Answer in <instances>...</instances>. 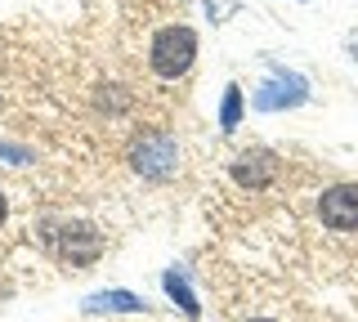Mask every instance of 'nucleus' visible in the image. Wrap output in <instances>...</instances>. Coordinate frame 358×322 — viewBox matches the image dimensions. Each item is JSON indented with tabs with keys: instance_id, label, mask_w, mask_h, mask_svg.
Here are the masks:
<instances>
[{
	"instance_id": "nucleus-1",
	"label": "nucleus",
	"mask_w": 358,
	"mask_h": 322,
	"mask_svg": "<svg viewBox=\"0 0 358 322\" xmlns=\"http://www.w3.org/2000/svg\"><path fill=\"white\" fill-rule=\"evenodd\" d=\"M193 59H197V31L193 27H162L152 36V45H148V63H152V72L162 76V81H179L188 68H193Z\"/></svg>"
},
{
	"instance_id": "nucleus-2",
	"label": "nucleus",
	"mask_w": 358,
	"mask_h": 322,
	"mask_svg": "<svg viewBox=\"0 0 358 322\" xmlns=\"http://www.w3.org/2000/svg\"><path fill=\"white\" fill-rule=\"evenodd\" d=\"M130 166L139 175H148V180H166V175H175V166H179V143L171 135H143L130 148Z\"/></svg>"
},
{
	"instance_id": "nucleus-3",
	"label": "nucleus",
	"mask_w": 358,
	"mask_h": 322,
	"mask_svg": "<svg viewBox=\"0 0 358 322\" xmlns=\"http://www.w3.org/2000/svg\"><path fill=\"white\" fill-rule=\"evenodd\" d=\"M305 98H309V81H305V76L273 68V76H268L260 90H255L251 103L260 108V112H278V108H300Z\"/></svg>"
},
{
	"instance_id": "nucleus-4",
	"label": "nucleus",
	"mask_w": 358,
	"mask_h": 322,
	"mask_svg": "<svg viewBox=\"0 0 358 322\" xmlns=\"http://www.w3.org/2000/svg\"><path fill=\"white\" fill-rule=\"evenodd\" d=\"M318 219L336 233L358 228V184H336L318 197Z\"/></svg>"
},
{
	"instance_id": "nucleus-5",
	"label": "nucleus",
	"mask_w": 358,
	"mask_h": 322,
	"mask_svg": "<svg viewBox=\"0 0 358 322\" xmlns=\"http://www.w3.org/2000/svg\"><path fill=\"white\" fill-rule=\"evenodd\" d=\"M54 247H59L63 260L72 264H90L103 255V233L90 228V224H63L59 233H54Z\"/></svg>"
},
{
	"instance_id": "nucleus-6",
	"label": "nucleus",
	"mask_w": 358,
	"mask_h": 322,
	"mask_svg": "<svg viewBox=\"0 0 358 322\" xmlns=\"http://www.w3.org/2000/svg\"><path fill=\"white\" fill-rule=\"evenodd\" d=\"M233 175H238L242 188H264L278 175V161H273V152H242L233 161Z\"/></svg>"
},
{
	"instance_id": "nucleus-7",
	"label": "nucleus",
	"mask_w": 358,
	"mask_h": 322,
	"mask_svg": "<svg viewBox=\"0 0 358 322\" xmlns=\"http://www.w3.org/2000/svg\"><path fill=\"white\" fill-rule=\"evenodd\" d=\"M85 309L90 314H139L143 295H134V291H99V295L85 300Z\"/></svg>"
},
{
	"instance_id": "nucleus-8",
	"label": "nucleus",
	"mask_w": 358,
	"mask_h": 322,
	"mask_svg": "<svg viewBox=\"0 0 358 322\" xmlns=\"http://www.w3.org/2000/svg\"><path fill=\"white\" fill-rule=\"evenodd\" d=\"M162 286H166V295H171V300H175V305H179V309H184V314H188V318H197V314H201V305H197V295H193V286H188V282H184V273H175V269H166V273H162Z\"/></svg>"
},
{
	"instance_id": "nucleus-9",
	"label": "nucleus",
	"mask_w": 358,
	"mask_h": 322,
	"mask_svg": "<svg viewBox=\"0 0 358 322\" xmlns=\"http://www.w3.org/2000/svg\"><path fill=\"white\" fill-rule=\"evenodd\" d=\"M238 121H242V85H229V90H224V103H220V126L233 135Z\"/></svg>"
},
{
	"instance_id": "nucleus-10",
	"label": "nucleus",
	"mask_w": 358,
	"mask_h": 322,
	"mask_svg": "<svg viewBox=\"0 0 358 322\" xmlns=\"http://www.w3.org/2000/svg\"><path fill=\"white\" fill-rule=\"evenodd\" d=\"M0 157H9V161H18V166L36 161V157H31V148H22V143H9V139H0Z\"/></svg>"
},
{
	"instance_id": "nucleus-11",
	"label": "nucleus",
	"mask_w": 358,
	"mask_h": 322,
	"mask_svg": "<svg viewBox=\"0 0 358 322\" xmlns=\"http://www.w3.org/2000/svg\"><path fill=\"white\" fill-rule=\"evenodd\" d=\"M5 215H9V202H5V193H0V224H5Z\"/></svg>"
},
{
	"instance_id": "nucleus-12",
	"label": "nucleus",
	"mask_w": 358,
	"mask_h": 322,
	"mask_svg": "<svg viewBox=\"0 0 358 322\" xmlns=\"http://www.w3.org/2000/svg\"><path fill=\"white\" fill-rule=\"evenodd\" d=\"M255 322H268V318H255Z\"/></svg>"
}]
</instances>
